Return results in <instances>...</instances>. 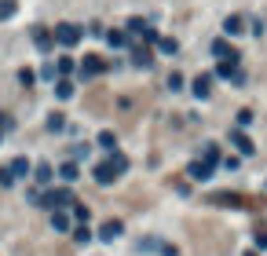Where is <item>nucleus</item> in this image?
Returning a JSON list of instances; mask_svg holds the SVG:
<instances>
[{"mask_svg":"<svg viewBox=\"0 0 267 256\" xmlns=\"http://www.w3.org/2000/svg\"><path fill=\"white\" fill-rule=\"evenodd\" d=\"M103 70V59H99V55H88V62H85V73L91 77V73H99Z\"/></svg>","mask_w":267,"mask_h":256,"instance_id":"nucleus-12","label":"nucleus"},{"mask_svg":"<svg viewBox=\"0 0 267 256\" xmlns=\"http://www.w3.org/2000/svg\"><path fill=\"white\" fill-rule=\"evenodd\" d=\"M187 172L194 179H209L213 176V165H205V161H194V165H187Z\"/></svg>","mask_w":267,"mask_h":256,"instance_id":"nucleus-6","label":"nucleus"},{"mask_svg":"<svg viewBox=\"0 0 267 256\" xmlns=\"http://www.w3.org/2000/svg\"><path fill=\"white\" fill-rule=\"evenodd\" d=\"M7 172H11V176H26V172H30V161H26V157H15Z\"/></svg>","mask_w":267,"mask_h":256,"instance_id":"nucleus-11","label":"nucleus"},{"mask_svg":"<svg viewBox=\"0 0 267 256\" xmlns=\"http://www.w3.org/2000/svg\"><path fill=\"white\" fill-rule=\"evenodd\" d=\"M11 11H15V4H0V18H7Z\"/></svg>","mask_w":267,"mask_h":256,"instance_id":"nucleus-20","label":"nucleus"},{"mask_svg":"<svg viewBox=\"0 0 267 256\" xmlns=\"http://www.w3.org/2000/svg\"><path fill=\"white\" fill-rule=\"evenodd\" d=\"M95 179H99V183H114V179H117V172L110 168V161H106V165H95Z\"/></svg>","mask_w":267,"mask_h":256,"instance_id":"nucleus-8","label":"nucleus"},{"mask_svg":"<svg viewBox=\"0 0 267 256\" xmlns=\"http://www.w3.org/2000/svg\"><path fill=\"white\" fill-rule=\"evenodd\" d=\"M41 202L48 205V208H62V205H73V194L70 191H48Z\"/></svg>","mask_w":267,"mask_h":256,"instance_id":"nucleus-2","label":"nucleus"},{"mask_svg":"<svg viewBox=\"0 0 267 256\" xmlns=\"http://www.w3.org/2000/svg\"><path fill=\"white\" fill-rule=\"evenodd\" d=\"M213 205H234V208H256L260 202L256 198H249V194H234V191H220V194H213L209 198Z\"/></svg>","mask_w":267,"mask_h":256,"instance_id":"nucleus-1","label":"nucleus"},{"mask_svg":"<svg viewBox=\"0 0 267 256\" xmlns=\"http://www.w3.org/2000/svg\"><path fill=\"white\" fill-rule=\"evenodd\" d=\"M213 51H216L223 62H238V55H234V48H231L227 41H216V44H213Z\"/></svg>","mask_w":267,"mask_h":256,"instance_id":"nucleus-5","label":"nucleus"},{"mask_svg":"<svg viewBox=\"0 0 267 256\" xmlns=\"http://www.w3.org/2000/svg\"><path fill=\"white\" fill-rule=\"evenodd\" d=\"M99 143H103L106 150H114V136H110V132H103V136H99Z\"/></svg>","mask_w":267,"mask_h":256,"instance_id":"nucleus-18","label":"nucleus"},{"mask_svg":"<svg viewBox=\"0 0 267 256\" xmlns=\"http://www.w3.org/2000/svg\"><path fill=\"white\" fill-rule=\"evenodd\" d=\"M223 30L231 33V37H238V33H245V18H242V15H231V18H227V22H223Z\"/></svg>","mask_w":267,"mask_h":256,"instance_id":"nucleus-7","label":"nucleus"},{"mask_svg":"<svg viewBox=\"0 0 267 256\" xmlns=\"http://www.w3.org/2000/svg\"><path fill=\"white\" fill-rule=\"evenodd\" d=\"M62 179H77V165H73V161H70V165H62Z\"/></svg>","mask_w":267,"mask_h":256,"instance_id":"nucleus-16","label":"nucleus"},{"mask_svg":"<svg viewBox=\"0 0 267 256\" xmlns=\"http://www.w3.org/2000/svg\"><path fill=\"white\" fill-rule=\"evenodd\" d=\"M110 168H114V172H125V168H128V157L114 154V157H110Z\"/></svg>","mask_w":267,"mask_h":256,"instance_id":"nucleus-14","label":"nucleus"},{"mask_svg":"<svg viewBox=\"0 0 267 256\" xmlns=\"http://www.w3.org/2000/svg\"><path fill=\"white\" fill-rule=\"evenodd\" d=\"M55 37H59L62 44H77L81 41V30H77V26H59V33H55Z\"/></svg>","mask_w":267,"mask_h":256,"instance_id":"nucleus-4","label":"nucleus"},{"mask_svg":"<svg viewBox=\"0 0 267 256\" xmlns=\"http://www.w3.org/2000/svg\"><path fill=\"white\" fill-rule=\"evenodd\" d=\"M37 179H41V183H48V179H51V168L41 165V168H37Z\"/></svg>","mask_w":267,"mask_h":256,"instance_id":"nucleus-17","label":"nucleus"},{"mask_svg":"<svg viewBox=\"0 0 267 256\" xmlns=\"http://www.w3.org/2000/svg\"><path fill=\"white\" fill-rule=\"evenodd\" d=\"M209 92H213V73H201V77L194 81V96L198 99H209Z\"/></svg>","mask_w":267,"mask_h":256,"instance_id":"nucleus-3","label":"nucleus"},{"mask_svg":"<svg viewBox=\"0 0 267 256\" xmlns=\"http://www.w3.org/2000/svg\"><path fill=\"white\" fill-rule=\"evenodd\" d=\"M231 143H234L238 150H242V154H253V143H249V136H242V132H234V136H231Z\"/></svg>","mask_w":267,"mask_h":256,"instance_id":"nucleus-9","label":"nucleus"},{"mask_svg":"<svg viewBox=\"0 0 267 256\" xmlns=\"http://www.w3.org/2000/svg\"><path fill=\"white\" fill-rule=\"evenodd\" d=\"M245 256H256V253H245Z\"/></svg>","mask_w":267,"mask_h":256,"instance_id":"nucleus-21","label":"nucleus"},{"mask_svg":"<svg viewBox=\"0 0 267 256\" xmlns=\"http://www.w3.org/2000/svg\"><path fill=\"white\" fill-rule=\"evenodd\" d=\"M256 245H260V249H267V231H256Z\"/></svg>","mask_w":267,"mask_h":256,"instance_id":"nucleus-19","label":"nucleus"},{"mask_svg":"<svg viewBox=\"0 0 267 256\" xmlns=\"http://www.w3.org/2000/svg\"><path fill=\"white\" fill-rule=\"evenodd\" d=\"M117 234H121V223H117V220H110V223H103V231H99V238H117Z\"/></svg>","mask_w":267,"mask_h":256,"instance_id":"nucleus-10","label":"nucleus"},{"mask_svg":"<svg viewBox=\"0 0 267 256\" xmlns=\"http://www.w3.org/2000/svg\"><path fill=\"white\" fill-rule=\"evenodd\" d=\"M205 165H213V168L220 165V150L216 147H205Z\"/></svg>","mask_w":267,"mask_h":256,"instance_id":"nucleus-15","label":"nucleus"},{"mask_svg":"<svg viewBox=\"0 0 267 256\" xmlns=\"http://www.w3.org/2000/svg\"><path fill=\"white\" fill-rule=\"evenodd\" d=\"M51 223H55V231H70V216H66V212H55Z\"/></svg>","mask_w":267,"mask_h":256,"instance_id":"nucleus-13","label":"nucleus"}]
</instances>
